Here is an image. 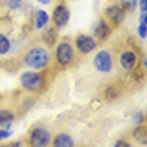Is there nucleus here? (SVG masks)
<instances>
[{
	"label": "nucleus",
	"mask_w": 147,
	"mask_h": 147,
	"mask_svg": "<svg viewBox=\"0 0 147 147\" xmlns=\"http://www.w3.org/2000/svg\"><path fill=\"white\" fill-rule=\"evenodd\" d=\"M54 59L55 64L60 69H70L77 62V50L74 47V42L70 37H62L57 40L54 47Z\"/></svg>",
	"instance_id": "obj_1"
},
{
	"label": "nucleus",
	"mask_w": 147,
	"mask_h": 147,
	"mask_svg": "<svg viewBox=\"0 0 147 147\" xmlns=\"http://www.w3.org/2000/svg\"><path fill=\"white\" fill-rule=\"evenodd\" d=\"M50 59H52V54L45 45H34L24 54L22 62L32 70H45L50 64Z\"/></svg>",
	"instance_id": "obj_2"
},
{
	"label": "nucleus",
	"mask_w": 147,
	"mask_h": 147,
	"mask_svg": "<svg viewBox=\"0 0 147 147\" xmlns=\"http://www.w3.org/2000/svg\"><path fill=\"white\" fill-rule=\"evenodd\" d=\"M47 70V69H45ZM45 70H25V72L20 74V87L27 94H40L44 92L47 85V75H45Z\"/></svg>",
	"instance_id": "obj_3"
},
{
	"label": "nucleus",
	"mask_w": 147,
	"mask_h": 147,
	"mask_svg": "<svg viewBox=\"0 0 147 147\" xmlns=\"http://www.w3.org/2000/svg\"><path fill=\"white\" fill-rule=\"evenodd\" d=\"M50 140H52L50 130L47 127H42V125L32 127L27 134V144L32 147H47L50 146Z\"/></svg>",
	"instance_id": "obj_4"
},
{
	"label": "nucleus",
	"mask_w": 147,
	"mask_h": 147,
	"mask_svg": "<svg viewBox=\"0 0 147 147\" xmlns=\"http://www.w3.org/2000/svg\"><path fill=\"white\" fill-rule=\"evenodd\" d=\"M94 69L99 74H110L114 70V55L109 49H100L94 55Z\"/></svg>",
	"instance_id": "obj_5"
},
{
	"label": "nucleus",
	"mask_w": 147,
	"mask_h": 147,
	"mask_svg": "<svg viewBox=\"0 0 147 147\" xmlns=\"http://www.w3.org/2000/svg\"><path fill=\"white\" fill-rule=\"evenodd\" d=\"M72 42H74V47H75L77 54H80V55L92 54L97 49V45H99V42L92 35H89V34H77L72 38Z\"/></svg>",
	"instance_id": "obj_6"
},
{
	"label": "nucleus",
	"mask_w": 147,
	"mask_h": 147,
	"mask_svg": "<svg viewBox=\"0 0 147 147\" xmlns=\"http://www.w3.org/2000/svg\"><path fill=\"white\" fill-rule=\"evenodd\" d=\"M104 18L109 22L112 27H119V25H122L125 22L127 12L122 9L119 3H109L104 9Z\"/></svg>",
	"instance_id": "obj_7"
},
{
	"label": "nucleus",
	"mask_w": 147,
	"mask_h": 147,
	"mask_svg": "<svg viewBox=\"0 0 147 147\" xmlns=\"http://www.w3.org/2000/svg\"><path fill=\"white\" fill-rule=\"evenodd\" d=\"M117 60H119V65H120L122 70L132 72V70L139 65V54H137L136 49H124V50L119 52Z\"/></svg>",
	"instance_id": "obj_8"
},
{
	"label": "nucleus",
	"mask_w": 147,
	"mask_h": 147,
	"mask_svg": "<svg viewBox=\"0 0 147 147\" xmlns=\"http://www.w3.org/2000/svg\"><path fill=\"white\" fill-rule=\"evenodd\" d=\"M50 20L54 22V25L59 30L60 28H64L69 25V22H70V9L65 5V3H57L54 7V10H52V17H50Z\"/></svg>",
	"instance_id": "obj_9"
},
{
	"label": "nucleus",
	"mask_w": 147,
	"mask_h": 147,
	"mask_svg": "<svg viewBox=\"0 0 147 147\" xmlns=\"http://www.w3.org/2000/svg\"><path fill=\"white\" fill-rule=\"evenodd\" d=\"M112 30H114V27L110 25L105 18L102 17V18H99V20L94 24V28H92V37L100 44V42H105V40L112 35Z\"/></svg>",
	"instance_id": "obj_10"
},
{
	"label": "nucleus",
	"mask_w": 147,
	"mask_h": 147,
	"mask_svg": "<svg viewBox=\"0 0 147 147\" xmlns=\"http://www.w3.org/2000/svg\"><path fill=\"white\" fill-rule=\"evenodd\" d=\"M42 42H44V45L47 49H54L55 44H57V40L60 38L59 37V28L55 27V25H47L45 28H42Z\"/></svg>",
	"instance_id": "obj_11"
},
{
	"label": "nucleus",
	"mask_w": 147,
	"mask_h": 147,
	"mask_svg": "<svg viewBox=\"0 0 147 147\" xmlns=\"http://www.w3.org/2000/svg\"><path fill=\"white\" fill-rule=\"evenodd\" d=\"M17 119V114L9 107L0 109V129H10Z\"/></svg>",
	"instance_id": "obj_12"
},
{
	"label": "nucleus",
	"mask_w": 147,
	"mask_h": 147,
	"mask_svg": "<svg viewBox=\"0 0 147 147\" xmlns=\"http://www.w3.org/2000/svg\"><path fill=\"white\" fill-rule=\"evenodd\" d=\"M50 144L54 147H69V146H74L75 142H74V139L70 137V134H67V132H59V134L52 136Z\"/></svg>",
	"instance_id": "obj_13"
},
{
	"label": "nucleus",
	"mask_w": 147,
	"mask_h": 147,
	"mask_svg": "<svg viewBox=\"0 0 147 147\" xmlns=\"http://www.w3.org/2000/svg\"><path fill=\"white\" fill-rule=\"evenodd\" d=\"M102 95H104V99L107 102H115L117 99H120V95H122V89H120L117 84H109L104 92H102Z\"/></svg>",
	"instance_id": "obj_14"
},
{
	"label": "nucleus",
	"mask_w": 147,
	"mask_h": 147,
	"mask_svg": "<svg viewBox=\"0 0 147 147\" xmlns=\"http://www.w3.org/2000/svg\"><path fill=\"white\" fill-rule=\"evenodd\" d=\"M130 136H132L134 140L140 142L142 146H147V127H146V124H137L136 127L132 129Z\"/></svg>",
	"instance_id": "obj_15"
},
{
	"label": "nucleus",
	"mask_w": 147,
	"mask_h": 147,
	"mask_svg": "<svg viewBox=\"0 0 147 147\" xmlns=\"http://www.w3.org/2000/svg\"><path fill=\"white\" fill-rule=\"evenodd\" d=\"M35 20H34V27L35 30H42V28H45L49 25V22H50V17H49V13H47L45 10H35Z\"/></svg>",
	"instance_id": "obj_16"
},
{
	"label": "nucleus",
	"mask_w": 147,
	"mask_h": 147,
	"mask_svg": "<svg viewBox=\"0 0 147 147\" xmlns=\"http://www.w3.org/2000/svg\"><path fill=\"white\" fill-rule=\"evenodd\" d=\"M12 49V42L10 38L3 32H0V55H7Z\"/></svg>",
	"instance_id": "obj_17"
},
{
	"label": "nucleus",
	"mask_w": 147,
	"mask_h": 147,
	"mask_svg": "<svg viewBox=\"0 0 147 147\" xmlns=\"http://www.w3.org/2000/svg\"><path fill=\"white\" fill-rule=\"evenodd\" d=\"M119 5L127 13H132V12L137 10V0H119Z\"/></svg>",
	"instance_id": "obj_18"
},
{
	"label": "nucleus",
	"mask_w": 147,
	"mask_h": 147,
	"mask_svg": "<svg viewBox=\"0 0 147 147\" xmlns=\"http://www.w3.org/2000/svg\"><path fill=\"white\" fill-rule=\"evenodd\" d=\"M137 35L140 37V40H146V37H147V18H139Z\"/></svg>",
	"instance_id": "obj_19"
},
{
	"label": "nucleus",
	"mask_w": 147,
	"mask_h": 147,
	"mask_svg": "<svg viewBox=\"0 0 147 147\" xmlns=\"http://www.w3.org/2000/svg\"><path fill=\"white\" fill-rule=\"evenodd\" d=\"M5 5H7L9 10H18L22 5H24V0H7Z\"/></svg>",
	"instance_id": "obj_20"
},
{
	"label": "nucleus",
	"mask_w": 147,
	"mask_h": 147,
	"mask_svg": "<svg viewBox=\"0 0 147 147\" xmlns=\"http://www.w3.org/2000/svg\"><path fill=\"white\" fill-rule=\"evenodd\" d=\"M132 122L137 125V124H144L146 122V115H144V112H140V110H137L134 115H132Z\"/></svg>",
	"instance_id": "obj_21"
},
{
	"label": "nucleus",
	"mask_w": 147,
	"mask_h": 147,
	"mask_svg": "<svg viewBox=\"0 0 147 147\" xmlns=\"http://www.w3.org/2000/svg\"><path fill=\"white\" fill-rule=\"evenodd\" d=\"M137 9H140V13H147V0H137Z\"/></svg>",
	"instance_id": "obj_22"
},
{
	"label": "nucleus",
	"mask_w": 147,
	"mask_h": 147,
	"mask_svg": "<svg viewBox=\"0 0 147 147\" xmlns=\"http://www.w3.org/2000/svg\"><path fill=\"white\" fill-rule=\"evenodd\" d=\"M114 146H115V147H130V142H129V140H125V139H119Z\"/></svg>",
	"instance_id": "obj_23"
},
{
	"label": "nucleus",
	"mask_w": 147,
	"mask_h": 147,
	"mask_svg": "<svg viewBox=\"0 0 147 147\" xmlns=\"http://www.w3.org/2000/svg\"><path fill=\"white\" fill-rule=\"evenodd\" d=\"M37 2H38V3H44V5H47V3H50L52 0H37Z\"/></svg>",
	"instance_id": "obj_24"
},
{
	"label": "nucleus",
	"mask_w": 147,
	"mask_h": 147,
	"mask_svg": "<svg viewBox=\"0 0 147 147\" xmlns=\"http://www.w3.org/2000/svg\"><path fill=\"white\" fill-rule=\"evenodd\" d=\"M12 146H24V142H20V140H15V142H12Z\"/></svg>",
	"instance_id": "obj_25"
}]
</instances>
